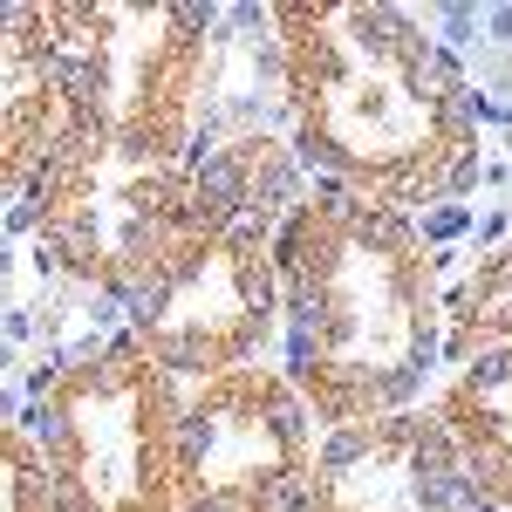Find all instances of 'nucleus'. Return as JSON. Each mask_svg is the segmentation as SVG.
<instances>
[{
    "label": "nucleus",
    "instance_id": "5",
    "mask_svg": "<svg viewBox=\"0 0 512 512\" xmlns=\"http://www.w3.org/2000/svg\"><path fill=\"white\" fill-rule=\"evenodd\" d=\"M123 335L178 383H212L226 369L274 362L280 349V280H274V233L233 226L205 239L158 294H144Z\"/></svg>",
    "mask_w": 512,
    "mask_h": 512
},
{
    "label": "nucleus",
    "instance_id": "6",
    "mask_svg": "<svg viewBox=\"0 0 512 512\" xmlns=\"http://www.w3.org/2000/svg\"><path fill=\"white\" fill-rule=\"evenodd\" d=\"M499 349H512V246L485 253L444 301V362L451 369Z\"/></svg>",
    "mask_w": 512,
    "mask_h": 512
},
{
    "label": "nucleus",
    "instance_id": "1",
    "mask_svg": "<svg viewBox=\"0 0 512 512\" xmlns=\"http://www.w3.org/2000/svg\"><path fill=\"white\" fill-rule=\"evenodd\" d=\"M308 185L431 212L478 164V96L451 48L390 0L267 7Z\"/></svg>",
    "mask_w": 512,
    "mask_h": 512
},
{
    "label": "nucleus",
    "instance_id": "4",
    "mask_svg": "<svg viewBox=\"0 0 512 512\" xmlns=\"http://www.w3.org/2000/svg\"><path fill=\"white\" fill-rule=\"evenodd\" d=\"M321 458V424L280 362L185 383L178 499L185 512H301Z\"/></svg>",
    "mask_w": 512,
    "mask_h": 512
},
{
    "label": "nucleus",
    "instance_id": "2",
    "mask_svg": "<svg viewBox=\"0 0 512 512\" xmlns=\"http://www.w3.org/2000/svg\"><path fill=\"white\" fill-rule=\"evenodd\" d=\"M274 280L280 369L321 431L417 410L444 362L451 287L410 212L315 185L274 226Z\"/></svg>",
    "mask_w": 512,
    "mask_h": 512
},
{
    "label": "nucleus",
    "instance_id": "3",
    "mask_svg": "<svg viewBox=\"0 0 512 512\" xmlns=\"http://www.w3.org/2000/svg\"><path fill=\"white\" fill-rule=\"evenodd\" d=\"M178 410L185 383L164 376L123 328L69 362H48L28 383V437L48 458L62 512H185Z\"/></svg>",
    "mask_w": 512,
    "mask_h": 512
}]
</instances>
